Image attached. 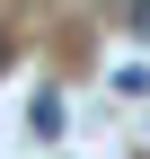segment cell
<instances>
[{"mask_svg": "<svg viewBox=\"0 0 150 159\" xmlns=\"http://www.w3.org/2000/svg\"><path fill=\"white\" fill-rule=\"evenodd\" d=\"M124 27H133L141 44H150V0H133V9H124Z\"/></svg>", "mask_w": 150, "mask_h": 159, "instance_id": "obj_2", "label": "cell"}, {"mask_svg": "<svg viewBox=\"0 0 150 159\" xmlns=\"http://www.w3.org/2000/svg\"><path fill=\"white\" fill-rule=\"evenodd\" d=\"M27 124H35V133H44V142H53V133H62V97L44 89V97H35V106H27Z\"/></svg>", "mask_w": 150, "mask_h": 159, "instance_id": "obj_1", "label": "cell"}, {"mask_svg": "<svg viewBox=\"0 0 150 159\" xmlns=\"http://www.w3.org/2000/svg\"><path fill=\"white\" fill-rule=\"evenodd\" d=\"M9 53H18V44H9V35H0V71H9Z\"/></svg>", "mask_w": 150, "mask_h": 159, "instance_id": "obj_3", "label": "cell"}]
</instances>
